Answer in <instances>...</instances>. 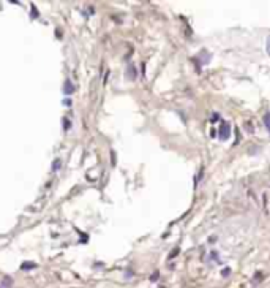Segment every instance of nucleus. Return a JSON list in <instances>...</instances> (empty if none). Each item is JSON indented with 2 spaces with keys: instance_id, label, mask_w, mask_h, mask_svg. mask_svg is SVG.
I'll use <instances>...</instances> for the list:
<instances>
[{
  "instance_id": "obj_1",
  "label": "nucleus",
  "mask_w": 270,
  "mask_h": 288,
  "mask_svg": "<svg viewBox=\"0 0 270 288\" xmlns=\"http://www.w3.org/2000/svg\"><path fill=\"white\" fill-rule=\"evenodd\" d=\"M223 125V130H220V139H228L229 138V133H231V127H229V124L228 122H223L221 124Z\"/></svg>"
},
{
  "instance_id": "obj_2",
  "label": "nucleus",
  "mask_w": 270,
  "mask_h": 288,
  "mask_svg": "<svg viewBox=\"0 0 270 288\" xmlns=\"http://www.w3.org/2000/svg\"><path fill=\"white\" fill-rule=\"evenodd\" d=\"M13 287V277L11 275H3V279L0 280V288H11Z\"/></svg>"
},
{
  "instance_id": "obj_3",
  "label": "nucleus",
  "mask_w": 270,
  "mask_h": 288,
  "mask_svg": "<svg viewBox=\"0 0 270 288\" xmlns=\"http://www.w3.org/2000/svg\"><path fill=\"white\" fill-rule=\"evenodd\" d=\"M73 92H74V85L70 83V81H66L65 85H63V93L65 95H71Z\"/></svg>"
},
{
  "instance_id": "obj_4",
  "label": "nucleus",
  "mask_w": 270,
  "mask_h": 288,
  "mask_svg": "<svg viewBox=\"0 0 270 288\" xmlns=\"http://www.w3.org/2000/svg\"><path fill=\"white\" fill-rule=\"evenodd\" d=\"M35 268H37V263H29V261H27V263H22L21 264V269L22 271H30V269H35Z\"/></svg>"
},
{
  "instance_id": "obj_5",
  "label": "nucleus",
  "mask_w": 270,
  "mask_h": 288,
  "mask_svg": "<svg viewBox=\"0 0 270 288\" xmlns=\"http://www.w3.org/2000/svg\"><path fill=\"white\" fill-rule=\"evenodd\" d=\"M264 125L267 128V131L270 133V112H265L264 114Z\"/></svg>"
},
{
  "instance_id": "obj_6",
  "label": "nucleus",
  "mask_w": 270,
  "mask_h": 288,
  "mask_svg": "<svg viewBox=\"0 0 270 288\" xmlns=\"http://www.w3.org/2000/svg\"><path fill=\"white\" fill-rule=\"evenodd\" d=\"M58 166H60V160H56V162H54V171H57Z\"/></svg>"
},
{
  "instance_id": "obj_7",
  "label": "nucleus",
  "mask_w": 270,
  "mask_h": 288,
  "mask_svg": "<svg viewBox=\"0 0 270 288\" xmlns=\"http://www.w3.org/2000/svg\"><path fill=\"white\" fill-rule=\"evenodd\" d=\"M267 52L270 54V37H269V40H267Z\"/></svg>"
},
{
  "instance_id": "obj_8",
  "label": "nucleus",
  "mask_w": 270,
  "mask_h": 288,
  "mask_svg": "<svg viewBox=\"0 0 270 288\" xmlns=\"http://www.w3.org/2000/svg\"><path fill=\"white\" fill-rule=\"evenodd\" d=\"M65 120V128H70V122H68V119H63Z\"/></svg>"
},
{
  "instance_id": "obj_9",
  "label": "nucleus",
  "mask_w": 270,
  "mask_h": 288,
  "mask_svg": "<svg viewBox=\"0 0 270 288\" xmlns=\"http://www.w3.org/2000/svg\"><path fill=\"white\" fill-rule=\"evenodd\" d=\"M63 103L66 104V106H70V104H71V102H70V100H63Z\"/></svg>"
}]
</instances>
